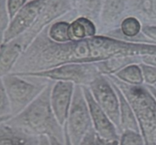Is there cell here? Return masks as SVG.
I'll use <instances>...</instances> for the list:
<instances>
[{"mask_svg": "<svg viewBox=\"0 0 156 145\" xmlns=\"http://www.w3.org/2000/svg\"><path fill=\"white\" fill-rule=\"evenodd\" d=\"M15 74L49 79L56 81H68L72 82L75 85L88 86L99 74H101L99 72L95 63H68L44 71Z\"/></svg>", "mask_w": 156, "mask_h": 145, "instance_id": "obj_4", "label": "cell"}, {"mask_svg": "<svg viewBox=\"0 0 156 145\" xmlns=\"http://www.w3.org/2000/svg\"><path fill=\"white\" fill-rule=\"evenodd\" d=\"M97 134V133H96ZM94 145H119V141H108L96 135Z\"/></svg>", "mask_w": 156, "mask_h": 145, "instance_id": "obj_30", "label": "cell"}, {"mask_svg": "<svg viewBox=\"0 0 156 145\" xmlns=\"http://www.w3.org/2000/svg\"><path fill=\"white\" fill-rule=\"evenodd\" d=\"M109 79V78H108ZM112 84L114 90L117 92V96L120 102V133L125 130H132L135 132H140V126L138 121L136 117L134 111L132 106L128 102L127 99L125 97L120 88L111 80H109Z\"/></svg>", "mask_w": 156, "mask_h": 145, "instance_id": "obj_16", "label": "cell"}, {"mask_svg": "<svg viewBox=\"0 0 156 145\" xmlns=\"http://www.w3.org/2000/svg\"><path fill=\"white\" fill-rule=\"evenodd\" d=\"M73 2H74V1H76V0H73Z\"/></svg>", "mask_w": 156, "mask_h": 145, "instance_id": "obj_38", "label": "cell"}, {"mask_svg": "<svg viewBox=\"0 0 156 145\" xmlns=\"http://www.w3.org/2000/svg\"><path fill=\"white\" fill-rule=\"evenodd\" d=\"M129 15L143 24L156 25V0H128L125 17Z\"/></svg>", "mask_w": 156, "mask_h": 145, "instance_id": "obj_14", "label": "cell"}, {"mask_svg": "<svg viewBox=\"0 0 156 145\" xmlns=\"http://www.w3.org/2000/svg\"><path fill=\"white\" fill-rule=\"evenodd\" d=\"M64 138H65V145H72L71 141H70L69 137L68 132H67V129L66 126H64Z\"/></svg>", "mask_w": 156, "mask_h": 145, "instance_id": "obj_34", "label": "cell"}, {"mask_svg": "<svg viewBox=\"0 0 156 145\" xmlns=\"http://www.w3.org/2000/svg\"><path fill=\"white\" fill-rule=\"evenodd\" d=\"M10 23V18L6 7V0L0 2V46L2 43L5 32Z\"/></svg>", "mask_w": 156, "mask_h": 145, "instance_id": "obj_25", "label": "cell"}, {"mask_svg": "<svg viewBox=\"0 0 156 145\" xmlns=\"http://www.w3.org/2000/svg\"><path fill=\"white\" fill-rule=\"evenodd\" d=\"M141 62V56H122L96 62L95 65L101 74L110 75L116 74L127 65L131 64H140Z\"/></svg>", "mask_w": 156, "mask_h": 145, "instance_id": "obj_17", "label": "cell"}, {"mask_svg": "<svg viewBox=\"0 0 156 145\" xmlns=\"http://www.w3.org/2000/svg\"><path fill=\"white\" fill-rule=\"evenodd\" d=\"M27 2V0H6V7L10 21Z\"/></svg>", "mask_w": 156, "mask_h": 145, "instance_id": "obj_27", "label": "cell"}, {"mask_svg": "<svg viewBox=\"0 0 156 145\" xmlns=\"http://www.w3.org/2000/svg\"><path fill=\"white\" fill-rule=\"evenodd\" d=\"M120 31L127 37H136L141 32L143 24L136 17L126 16L123 18L120 24Z\"/></svg>", "mask_w": 156, "mask_h": 145, "instance_id": "obj_22", "label": "cell"}, {"mask_svg": "<svg viewBox=\"0 0 156 145\" xmlns=\"http://www.w3.org/2000/svg\"><path fill=\"white\" fill-rule=\"evenodd\" d=\"M0 145H39V137L30 135L9 121L0 123Z\"/></svg>", "mask_w": 156, "mask_h": 145, "instance_id": "obj_13", "label": "cell"}, {"mask_svg": "<svg viewBox=\"0 0 156 145\" xmlns=\"http://www.w3.org/2000/svg\"><path fill=\"white\" fill-rule=\"evenodd\" d=\"M12 116H8V117H2V118H0V123H2V122L8 121L9 119H10Z\"/></svg>", "mask_w": 156, "mask_h": 145, "instance_id": "obj_36", "label": "cell"}, {"mask_svg": "<svg viewBox=\"0 0 156 145\" xmlns=\"http://www.w3.org/2000/svg\"><path fill=\"white\" fill-rule=\"evenodd\" d=\"M119 145H145V141L140 132L125 130L120 133Z\"/></svg>", "mask_w": 156, "mask_h": 145, "instance_id": "obj_23", "label": "cell"}, {"mask_svg": "<svg viewBox=\"0 0 156 145\" xmlns=\"http://www.w3.org/2000/svg\"><path fill=\"white\" fill-rule=\"evenodd\" d=\"M24 51V41L21 35L0 46V78L11 73Z\"/></svg>", "mask_w": 156, "mask_h": 145, "instance_id": "obj_12", "label": "cell"}, {"mask_svg": "<svg viewBox=\"0 0 156 145\" xmlns=\"http://www.w3.org/2000/svg\"><path fill=\"white\" fill-rule=\"evenodd\" d=\"M53 84L49 83L40 95L22 112L8 121L35 136H53L65 142L64 129L56 119L50 101Z\"/></svg>", "mask_w": 156, "mask_h": 145, "instance_id": "obj_2", "label": "cell"}, {"mask_svg": "<svg viewBox=\"0 0 156 145\" xmlns=\"http://www.w3.org/2000/svg\"><path fill=\"white\" fill-rule=\"evenodd\" d=\"M142 62L148 64V65H153L156 67V56H150V55H146V56H141Z\"/></svg>", "mask_w": 156, "mask_h": 145, "instance_id": "obj_31", "label": "cell"}, {"mask_svg": "<svg viewBox=\"0 0 156 145\" xmlns=\"http://www.w3.org/2000/svg\"><path fill=\"white\" fill-rule=\"evenodd\" d=\"M73 9V0H47L33 25L21 34L24 51L50 23L71 12Z\"/></svg>", "mask_w": 156, "mask_h": 145, "instance_id": "obj_7", "label": "cell"}, {"mask_svg": "<svg viewBox=\"0 0 156 145\" xmlns=\"http://www.w3.org/2000/svg\"><path fill=\"white\" fill-rule=\"evenodd\" d=\"M128 0H105L101 15V23L105 27L119 25L125 15Z\"/></svg>", "mask_w": 156, "mask_h": 145, "instance_id": "obj_15", "label": "cell"}, {"mask_svg": "<svg viewBox=\"0 0 156 145\" xmlns=\"http://www.w3.org/2000/svg\"><path fill=\"white\" fill-rule=\"evenodd\" d=\"M65 126L72 145H80L92 127L91 113L81 85H75L73 101Z\"/></svg>", "mask_w": 156, "mask_h": 145, "instance_id": "obj_6", "label": "cell"}, {"mask_svg": "<svg viewBox=\"0 0 156 145\" xmlns=\"http://www.w3.org/2000/svg\"><path fill=\"white\" fill-rule=\"evenodd\" d=\"M146 87L148 88V89L150 91V92L152 93V95L155 97V98L156 99V88L153 86V85H146Z\"/></svg>", "mask_w": 156, "mask_h": 145, "instance_id": "obj_35", "label": "cell"}, {"mask_svg": "<svg viewBox=\"0 0 156 145\" xmlns=\"http://www.w3.org/2000/svg\"><path fill=\"white\" fill-rule=\"evenodd\" d=\"M141 32L151 43L156 44V25L143 24Z\"/></svg>", "mask_w": 156, "mask_h": 145, "instance_id": "obj_28", "label": "cell"}, {"mask_svg": "<svg viewBox=\"0 0 156 145\" xmlns=\"http://www.w3.org/2000/svg\"><path fill=\"white\" fill-rule=\"evenodd\" d=\"M39 145H51L47 135H41L39 137Z\"/></svg>", "mask_w": 156, "mask_h": 145, "instance_id": "obj_32", "label": "cell"}, {"mask_svg": "<svg viewBox=\"0 0 156 145\" xmlns=\"http://www.w3.org/2000/svg\"><path fill=\"white\" fill-rule=\"evenodd\" d=\"M96 135H97V134H96L95 131L92 126L88 132V133L86 134L85 138H83L80 145H94Z\"/></svg>", "mask_w": 156, "mask_h": 145, "instance_id": "obj_29", "label": "cell"}, {"mask_svg": "<svg viewBox=\"0 0 156 145\" xmlns=\"http://www.w3.org/2000/svg\"><path fill=\"white\" fill-rule=\"evenodd\" d=\"M96 31L97 28L94 21L85 17H77L69 24V35L70 41L91 37L96 34Z\"/></svg>", "mask_w": 156, "mask_h": 145, "instance_id": "obj_18", "label": "cell"}, {"mask_svg": "<svg viewBox=\"0 0 156 145\" xmlns=\"http://www.w3.org/2000/svg\"><path fill=\"white\" fill-rule=\"evenodd\" d=\"M156 56V44L129 42L106 36L57 43L48 36L46 27L31 43L11 73L34 72L68 63H96L114 57Z\"/></svg>", "mask_w": 156, "mask_h": 145, "instance_id": "obj_1", "label": "cell"}, {"mask_svg": "<svg viewBox=\"0 0 156 145\" xmlns=\"http://www.w3.org/2000/svg\"><path fill=\"white\" fill-rule=\"evenodd\" d=\"M82 87L91 113L92 126L97 135L108 141H119L120 134L117 126L98 104L89 88L85 85Z\"/></svg>", "mask_w": 156, "mask_h": 145, "instance_id": "obj_10", "label": "cell"}, {"mask_svg": "<svg viewBox=\"0 0 156 145\" xmlns=\"http://www.w3.org/2000/svg\"><path fill=\"white\" fill-rule=\"evenodd\" d=\"M69 24L68 21H59L48 27V36L57 43H66L70 41L69 35Z\"/></svg>", "mask_w": 156, "mask_h": 145, "instance_id": "obj_21", "label": "cell"}, {"mask_svg": "<svg viewBox=\"0 0 156 145\" xmlns=\"http://www.w3.org/2000/svg\"><path fill=\"white\" fill-rule=\"evenodd\" d=\"M47 0H29L10 21L2 43L9 42L28 30L39 16Z\"/></svg>", "mask_w": 156, "mask_h": 145, "instance_id": "obj_9", "label": "cell"}, {"mask_svg": "<svg viewBox=\"0 0 156 145\" xmlns=\"http://www.w3.org/2000/svg\"><path fill=\"white\" fill-rule=\"evenodd\" d=\"M140 66L143 72L144 81L146 85H156V67L143 62L140 63Z\"/></svg>", "mask_w": 156, "mask_h": 145, "instance_id": "obj_26", "label": "cell"}, {"mask_svg": "<svg viewBox=\"0 0 156 145\" xmlns=\"http://www.w3.org/2000/svg\"><path fill=\"white\" fill-rule=\"evenodd\" d=\"M105 0H76L73 2L74 10L78 16L88 18L93 21L101 18Z\"/></svg>", "mask_w": 156, "mask_h": 145, "instance_id": "obj_19", "label": "cell"}, {"mask_svg": "<svg viewBox=\"0 0 156 145\" xmlns=\"http://www.w3.org/2000/svg\"><path fill=\"white\" fill-rule=\"evenodd\" d=\"M88 87L98 104L120 132V102L117 92L108 78L104 74H99Z\"/></svg>", "mask_w": 156, "mask_h": 145, "instance_id": "obj_8", "label": "cell"}, {"mask_svg": "<svg viewBox=\"0 0 156 145\" xmlns=\"http://www.w3.org/2000/svg\"><path fill=\"white\" fill-rule=\"evenodd\" d=\"M74 84L68 81H56L51 91L50 101L58 123L64 127L68 118L73 101Z\"/></svg>", "mask_w": 156, "mask_h": 145, "instance_id": "obj_11", "label": "cell"}, {"mask_svg": "<svg viewBox=\"0 0 156 145\" xmlns=\"http://www.w3.org/2000/svg\"><path fill=\"white\" fill-rule=\"evenodd\" d=\"M154 87H155V88H156V85H153Z\"/></svg>", "mask_w": 156, "mask_h": 145, "instance_id": "obj_37", "label": "cell"}, {"mask_svg": "<svg viewBox=\"0 0 156 145\" xmlns=\"http://www.w3.org/2000/svg\"><path fill=\"white\" fill-rule=\"evenodd\" d=\"M123 92L132 106L145 145H156V99L146 85H133L113 74L106 75Z\"/></svg>", "mask_w": 156, "mask_h": 145, "instance_id": "obj_3", "label": "cell"}, {"mask_svg": "<svg viewBox=\"0 0 156 145\" xmlns=\"http://www.w3.org/2000/svg\"><path fill=\"white\" fill-rule=\"evenodd\" d=\"M2 78L10 102L12 116L22 112L50 83H33L26 78L12 73Z\"/></svg>", "mask_w": 156, "mask_h": 145, "instance_id": "obj_5", "label": "cell"}, {"mask_svg": "<svg viewBox=\"0 0 156 145\" xmlns=\"http://www.w3.org/2000/svg\"><path fill=\"white\" fill-rule=\"evenodd\" d=\"M12 116L11 105L2 78H0V118Z\"/></svg>", "mask_w": 156, "mask_h": 145, "instance_id": "obj_24", "label": "cell"}, {"mask_svg": "<svg viewBox=\"0 0 156 145\" xmlns=\"http://www.w3.org/2000/svg\"><path fill=\"white\" fill-rule=\"evenodd\" d=\"M2 1V0H0V2H1Z\"/></svg>", "mask_w": 156, "mask_h": 145, "instance_id": "obj_39", "label": "cell"}, {"mask_svg": "<svg viewBox=\"0 0 156 145\" xmlns=\"http://www.w3.org/2000/svg\"><path fill=\"white\" fill-rule=\"evenodd\" d=\"M49 140L50 141V144L51 145H65V142H62V141H59L57 138L53 136H50L48 137Z\"/></svg>", "mask_w": 156, "mask_h": 145, "instance_id": "obj_33", "label": "cell"}, {"mask_svg": "<svg viewBox=\"0 0 156 145\" xmlns=\"http://www.w3.org/2000/svg\"><path fill=\"white\" fill-rule=\"evenodd\" d=\"M113 75L120 79L121 81L129 85H143L144 82L140 64H131L127 65Z\"/></svg>", "mask_w": 156, "mask_h": 145, "instance_id": "obj_20", "label": "cell"}]
</instances>
